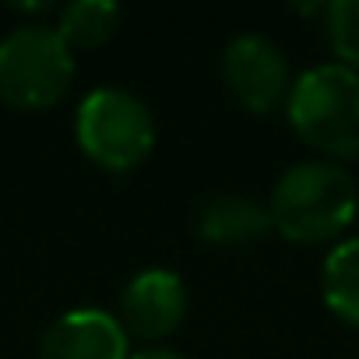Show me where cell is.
<instances>
[{"label":"cell","instance_id":"obj_7","mask_svg":"<svg viewBox=\"0 0 359 359\" xmlns=\"http://www.w3.org/2000/svg\"><path fill=\"white\" fill-rule=\"evenodd\" d=\"M39 359H130V341L120 317L99 306H78L46 327Z\"/></svg>","mask_w":359,"mask_h":359},{"label":"cell","instance_id":"obj_6","mask_svg":"<svg viewBox=\"0 0 359 359\" xmlns=\"http://www.w3.org/2000/svg\"><path fill=\"white\" fill-rule=\"evenodd\" d=\"M187 313V285L169 268H148L134 275L120 292V324L137 338H165Z\"/></svg>","mask_w":359,"mask_h":359},{"label":"cell","instance_id":"obj_10","mask_svg":"<svg viewBox=\"0 0 359 359\" xmlns=\"http://www.w3.org/2000/svg\"><path fill=\"white\" fill-rule=\"evenodd\" d=\"M120 29V8L113 0H74L60 11L57 36L67 43V50H95L109 43Z\"/></svg>","mask_w":359,"mask_h":359},{"label":"cell","instance_id":"obj_9","mask_svg":"<svg viewBox=\"0 0 359 359\" xmlns=\"http://www.w3.org/2000/svg\"><path fill=\"white\" fill-rule=\"evenodd\" d=\"M320 296L334 317L359 327V240H345L324 257Z\"/></svg>","mask_w":359,"mask_h":359},{"label":"cell","instance_id":"obj_11","mask_svg":"<svg viewBox=\"0 0 359 359\" xmlns=\"http://www.w3.org/2000/svg\"><path fill=\"white\" fill-rule=\"evenodd\" d=\"M324 25L338 64L359 71V0H334L324 4Z\"/></svg>","mask_w":359,"mask_h":359},{"label":"cell","instance_id":"obj_1","mask_svg":"<svg viewBox=\"0 0 359 359\" xmlns=\"http://www.w3.org/2000/svg\"><path fill=\"white\" fill-rule=\"evenodd\" d=\"M359 208V187L334 162H299L282 172L271 191L268 215L292 243H327L341 236Z\"/></svg>","mask_w":359,"mask_h":359},{"label":"cell","instance_id":"obj_2","mask_svg":"<svg viewBox=\"0 0 359 359\" xmlns=\"http://www.w3.org/2000/svg\"><path fill=\"white\" fill-rule=\"evenodd\" d=\"M289 123L331 158H359V71L317 64L289 88Z\"/></svg>","mask_w":359,"mask_h":359},{"label":"cell","instance_id":"obj_8","mask_svg":"<svg viewBox=\"0 0 359 359\" xmlns=\"http://www.w3.org/2000/svg\"><path fill=\"white\" fill-rule=\"evenodd\" d=\"M271 229V215L264 205L243 194H219L198 212V236L222 247L254 243Z\"/></svg>","mask_w":359,"mask_h":359},{"label":"cell","instance_id":"obj_5","mask_svg":"<svg viewBox=\"0 0 359 359\" xmlns=\"http://www.w3.org/2000/svg\"><path fill=\"white\" fill-rule=\"evenodd\" d=\"M222 78L229 95L250 109V113H268L275 109L292 81H289V64L282 57V50L268 39V36H236L226 53H222Z\"/></svg>","mask_w":359,"mask_h":359},{"label":"cell","instance_id":"obj_13","mask_svg":"<svg viewBox=\"0 0 359 359\" xmlns=\"http://www.w3.org/2000/svg\"><path fill=\"white\" fill-rule=\"evenodd\" d=\"M11 11H25V15H39V11H53V4H11Z\"/></svg>","mask_w":359,"mask_h":359},{"label":"cell","instance_id":"obj_12","mask_svg":"<svg viewBox=\"0 0 359 359\" xmlns=\"http://www.w3.org/2000/svg\"><path fill=\"white\" fill-rule=\"evenodd\" d=\"M130 359H184V355L172 352V348H165V345H148V348H137Z\"/></svg>","mask_w":359,"mask_h":359},{"label":"cell","instance_id":"obj_3","mask_svg":"<svg viewBox=\"0 0 359 359\" xmlns=\"http://www.w3.org/2000/svg\"><path fill=\"white\" fill-rule=\"evenodd\" d=\"M74 81V53L50 25H18L0 39V102L18 113L57 106Z\"/></svg>","mask_w":359,"mask_h":359},{"label":"cell","instance_id":"obj_4","mask_svg":"<svg viewBox=\"0 0 359 359\" xmlns=\"http://www.w3.org/2000/svg\"><path fill=\"white\" fill-rule=\"evenodd\" d=\"M74 137L99 169L127 172L148 158L155 144V120L134 92L95 88L78 106Z\"/></svg>","mask_w":359,"mask_h":359}]
</instances>
